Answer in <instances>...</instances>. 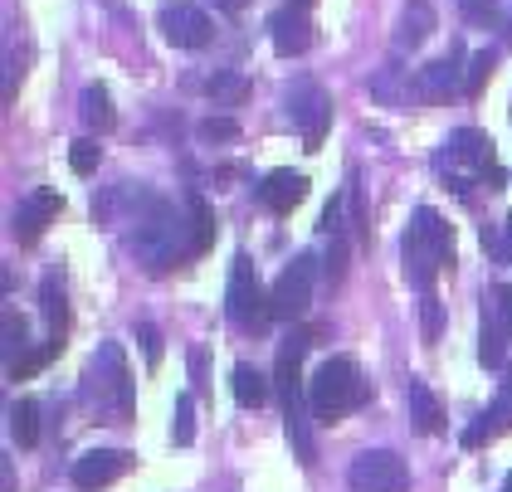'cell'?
<instances>
[{
    "label": "cell",
    "mask_w": 512,
    "mask_h": 492,
    "mask_svg": "<svg viewBox=\"0 0 512 492\" xmlns=\"http://www.w3.org/2000/svg\"><path fill=\"white\" fill-rule=\"evenodd\" d=\"M308 346L313 337H303V332H293V337H283L278 346V361H274V390L278 400H283V429H288V444H293V454L303 468H313L317 463V444H313V429H308V385H303V356H308Z\"/></svg>",
    "instance_id": "obj_1"
},
{
    "label": "cell",
    "mask_w": 512,
    "mask_h": 492,
    "mask_svg": "<svg viewBox=\"0 0 512 492\" xmlns=\"http://www.w3.org/2000/svg\"><path fill=\"white\" fill-rule=\"evenodd\" d=\"M132 249H137L147 273H171L186 254H196V244L186 239V220L176 215L171 200H147V215L137 220Z\"/></svg>",
    "instance_id": "obj_2"
},
{
    "label": "cell",
    "mask_w": 512,
    "mask_h": 492,
    "mask_svg": "<svg viewBox=\"0 0 512 492\" xmlns=\"http://www.w3.org/2000/svg\"><path fill=\"white\" fill-rule=\"evenodd\" d=\"M400 249H405V278H410L420 293H430L434 278H439L444 268H454V229L444 225L430 205H420L410 229H405V244H400Z\"/></svg>",
    "instance_id": "obj_3"
},
{
    "label": "cell",
    "mask_w": 512,
    "mask_h": 492,
    "mask_svg": "<svg viewBox=\"0 0 512 492\" xmlns=\"http://www.w3.org/2000/svg\"><path fill=\"white\" fill-rule=\"evenodd\" d=\"M371 400V380H361L352 356H327L308 380V405L322 424H337L342 415H352Z\"/></svg>",
    "instance_id": "obj_4"
},
{
    "label": "cell",
    "mask_w": 512,
    "mask_h": 492,
    "mask_svg": "<svg viewBox=\"0 0 512 492\" xmlns=\"http://www.w3.org/2000/svg\"><path fill=\"white\" fill-rule=\"evenodd\" d=\"M83 400L98 405V415H108V424H132V371L122 356L118 341H103L93 366H88V385Z\"/></svg>",
    "instance_id": "obj_5"
},
{
    "label": "cell",
    "mask_w": 512,
    "mask_h": 492,
    "mask_svg": "<svg viewBox=\"0 0 512 492\" xmlns=\"http://www.w3.org/2000/svg\"><path fill=\"white\" fill-rule=\"evenodd\" d=\"M225 312H230L235 332H244V337H259V332L269 327V317H274L269 293H264V283H259V268H254V259H249V254H239L235 264H230Z\"/></svg>",
    "instance_id": "obj_6"
},
{
    "label": "cell",
    "mask_w": 512,
    "mask_h": 492,
    "mask_svg": "<svg viewBox=\"0 0 512 492\" xmlns=\"http://www.w3.org/2000/svg\"><path fill=\"white\" fill-rule=\"evenodd\" d=\"M313 283H317V259L313 254H298V259L274 278V288H269L274 322H298V317L313 307Z\"/></svg>",
    "instance_id": "obj_7"
},
{
    "label": "cell",
    "mask_w": 512,
    "mask_h": 492,
    "mask_svg": "<svg viewBox=\"0 0 512 492\" xmlns=\"http://www.w3.org/2000/svg\"><path fill=\"white\" fill-rule=\"evenodd\" d=\"M347 488L352 492H405L410 488V468L395 449H366L347 468Z\"/></svg>",
    "instance_id": "obj_8"
},
{
    "label": "cell",
    "mask_w": 512,
    "mask_h": 492,
    "mask_svg": "<svg viewBox=\"0 0 512 492\" xmlns=\"http://www.w3.org/2000/svg\"><path fill=\"white\" fill-rule=\"evenodd\" d=\"M288 117L298 122L303 147L317 152L322 137H327V127H332V98H327V88L313 83V78H298V83L288 88Z\"/></svg>",
    "instance_id": "obj_9"
},
{
    "label": "cell",
    "mask_w": 512,
    "mask_h": 492,
    "mask_svg": "<svg viewBox=\"0 0 512 492\" xmlns=\"http://www.w3.org/2000/svg\"><path fill=\"white\" fill-rule=\"evenodd\" d=\"M157 25H161V35L171 39L176 49H205V44H210V35H215L210 15H205L200 5H186V0H171V5H161Z\"/></svg>",
    "instance_id": "obj_10"
},
{
    "label": "cell",
    "mask_w": 512,
    "mask_h": 492,
    "mask_svg": "<svg viewBox=\"0 0 512 492\" xmlns=\"http://www.w3.org/2000/svg\"><path fill=\"white\" fill-rule=\"evenodd\" d=\"M444 147H449V161H454V166H469L473 176H483L488 186H503V171H498V156H493V137H488V132L459 127Z\"/></svg>",
    "instance_id": "obj_11"
},
{
    "label": "cell",
    "mask_w": 512,
    "mask_h": 492,
    "mask_svg": "<svg viewBox=\"0 0 512 492\" xmlns=\"http://www.w3.org/2000/svg\"><path fill=\"white\" fill-rule=\"evenodd\" d=\"M64 215V195L59 190H35L30 200H20V210H15V225H10V234L30 249V244H40V234L54 220Z\"/></svg>",
    "instance_id": "obj_12"
},
{
    "label": "cell",
    "mask_w": 512,
    "mask_h": 492,
    "mask_svg": "<svg viewBox=\"0 0 512 492\" xmlns=\"http://www.w3.org/2000/svg\"><path fill=\"white\" fill-rule=\"evenodd\" d=\"M459 69H464V44L454 39V44H449V54H439L434 64L420 69V78H415L420 98H425V103H444V98H454V93L464 88V83H459Z\"/></svg>",
    "instance_id": "obj_13"
},
{
    "label": "cell",
    "mask_w": 512,
    "mask_h": 492,
    "mask_svg": "<svg viewBox=\"0 0 512 492\" xmlns=\"http://www.w3.org/2000/svg\"><path fill=\"white\" fill-rule=\"evenodd\" d=\"M127 468H132V454H122V449H88L83 458H74V488L98 492L108 483H118Z\"/></svg>",
    "instance_id": "obj_14"
},
{
    "label": "cell",
    "mask_w": 512,
    "mask_h": 492,
    "mask_svg": "<svg viewBox=\"0 0 512 492\" xmlns=\"http://www.w3.org/2000/svg\"><path fill=\"white\" fill-rule=\"evenodd\" d=\"M269 39H274V49L283 59H293V54H303L308 44H313V20L303 15V5H283L269 15Z\"/></svg>",
    "instance_id": "obj_15"
},
{
    "label": "cell",
    "mask_w": 512,
    "mask_h": 492,
    "mask_svg": "<svg viewBox=\"0 0 512 492\" xmlns=\"http://www.w3.org/2000/svg\"><path fill=\"white\" fill-rule=\"evenodd\" d=\"M303 195H308V176L303 171H269L264 176V186H259V200L274 210V215H293V205H303Z\"/></svg>",
    "instance_id": "obj_16"
},
{
    "label": "cell",
    "mask_w": 512,
    "mask_h": 492,
    "mask_svg": "<svg viewBox=\"0 0 512 492\" xmlns=\"http://www.w3.org/2000/svg\"><path fill=\"white\" fill-rule=\"evenodd\" d=\"M434 30V5L430 0H410L405 10H400V20H395V54H405V49H420Z\"/></svg>",
    "instance_id": "obj_17"
},
{
    "label": "cell",
    "mask_w": 512,
    "mask_h": 492,
    "mask_svg": "<svg viewBox=\"0 0 512 492\" xmlns=\"http://www.w3.org/2000/svg\"><path fill=\"white\" fill-rule=\"evenodd\" d=\"M405 405H410V419H415L420 434H439L444 429V410H439V400H434V390L425 380H410L405 385Z\"/></svg>",
    "instance_id": "obj_18"
},
{
    "label": "cell",
    "mask_w": 512,
    "mask_h": 492,
    "mask_svg": "<svg viewBox=\"0 0 512 492\" xmlns=\"http://www.w3.org/2000/svg\"><path fill=\"white\" fill-rule=\"evenodd\" d=\"M79 113H83V122H88L93 132H113V127H118V113H113V98H108V88H103V83H88V88H83Z\"/></svg>",
    "instance_id": "obj_19"
},
{
    "label": "cell",
    "mask_w": 512,
    "mask_h": 492,
    "mask_svg": "<svg viewBox=\"0 0 512 492\" xmlns=\"http://www.w3.org/2000/svg\"><path fill=\"white\" fill-rule=\"evenodd\" d=\"M230 390H235V400L244 405V410H259V405L269 400V380L259 376L254 366H244V361L230 371Z\"/></svg>",
    "instance_id": "obj_20"
},
{
    "label": "cell",
    "mask_w": 512,
    "mask_h": 492,
    "mask_svg": "<svg viewBox=\"0 0 512 492\" xmlns=\"http://www.w3.org/2000/svg\"><path fill=\"white\" fill-rule=\"evenodd\" d=\"M10 434H15L20 449H35V444H40V405H35L30 395L10 405Z\"/></svg>",
    "instance_id": "obj_21"
},
{
    "label": "cell",
    "mask_w": 512,
    "mask_h": 492,
    "mask_svg": "<svg viewBox=\"0 0 512 492\" xmlns=\"http://www.w3.org/2000/svg\"><path fill=\"white\" fill-rule=\"evenodd\" d=\"M40 312H44V322H49V337H64L69 332V303H64L59 278H44L40 283Z\"/></svg>",
    "instance_id": "obj_22"
},
{
    "label": "cell",
    "mask_w": 512,
    "mask_h": 492,
    "mask_svg": "<svg viewBox=\"0 0 512 492\" xmlns=\"http://www.w3.org/2000/svg\"><path fill=\"white\" fill-rule=\"evenodd\" d=\"M186 210H191V244H196V254H205L210 244H215V210L205 205V195H186Z\"/></svg>",
    "instance_id": "obj_23"
},
{
    "label": "cell",
    "mask_w": 512,
    "mask_h": 492,
    "mask_svg": "<svg viewBox=\"0 0 512 492\" xmlns=\"http://www.w3.org/2000/svg\"><path fill=\"white\" fill-rule=\"evenodd\" d=\"M59 351H64V337H49V341L40 346V351L20 356V361H15V366H5V371H10V380H30L35 371H40V366H49V361H54Z\"/></svg>",
    "instance_id": "obj_24"
},
{
    "label": "cell",
    "mask_w": 512,
    "mask_h": 492,
    "mask_svg": "<svg viewBox=\"0 0 512 492\" xmlns=\"http://www.w3.org/2000/svg\"><path fill=\"white\" fill-rule=\"evenodd\" d=\"M205 93H210L220 108H230V103H239V98L249 93V78H244V74H230V69H225V74H215L210 83H205Z\"/></svg>",
    "instance_id": "obj_25"
},
{
    "label": "cell",
    "mask_w": 512,
    "mask_h": 492,
    "mask_svg": "<svg viewBox=\"0 0 512 492\" xmlns=\"http://www.w3.org/2000/svg\"><path fill=\"white\" fill-rule=\"evenodd\" d=\"M493 69H498V49H478V54L469 59V74H464V93L478 98V93H483V83L493 78Z\"/></svg>",
    "instance_id": "obj_26"
},
{
    "label": "cell",
    "mask_w": 512,
    "mask_h": 492,
    "mask_svg": "<svg viewBox=\"0 0 512 492\" xmlns=\"http://www.w3.org/2000/svg\"><path fill=\"white\" fill-rule=\"evenodd\" d=\"M171 439L186 449V444H196V395H181L176 400V415H171Z\"/></svg>",
    "instance_id": "obj_27"
},
{
    "label": "cell",
    "mask_w": 512,
    "mask_h": 492,
    "mask_svg": "<svg viewBox=\"0 0 512 492\" xmlns=\"http://www.w3.org/2000/svg\"><path fill=\"white\" fill-rule=\"evenodd\" d=\"M478 361L483 366H503V327L498 322H488V312H483V332H478Z\"/></svg>",
    "instance_id": "obj_28"
},
{
    "label": "cell",
    "mask_w": 512,
    "mask_h": 492,
    "mask_svg": "<svg viewBox=\"0 0 512 492\" xmlns=\"http://www.w3.org/2000/svg\"><path fill=\"white\" fill-rule=\"evenodd\" d=\"M98 161H103V147H98L93 137H79V142L69 147V166H74V176H93V171H98Z\"/></svg>",
    "instance_id": "obj_29"
},
{
    "label": "cell",
    "mask_w": 512,
    "mask_h": 492,
    "mask_svg": "<svg viewBox=\"0 0 512 492\" xmlns=\"http://www.w3.org/2000/svg\"><path fill=\"white\" fill-rule=\"evenodd\" d=\"M20 356H30L25 351V322L15 312H5V366H15Z\"/></svg>",
    "instance_id": "obj_30"
},
{
    "label": "cell",
    "mask_w": 512,
    "mask_h": 492,
    "mask_svg": "<svg viewBox=\"0 0 512 492\" xmlns=\"http://www.w3.org/2000/svg\"><path fill=\"white\" fill-rule=\"evenodd\" d=\"M235 137H239L235 117H205L200 122V142H235Z\"/></svg>",
    "instance_id": "obj_31"
},
{
    "label": "cell",
    "mask_w": 512,
    "mask_h": 492,
    "mask_svg": "<svg viewBox=\"0 0 512 492\" xmlns=\"http://www.w3.org/2000/svg\"><path fill=\"white\" fill-rule=\"evenodd\" d=\"M493 424L512 429V366H508V376H503V385H498V400H493Z\"/></svg>",
    "instance_id": "obj_32"
},
{
    "label": "cell",
    "mask_w": 512,
    "mask_h": 492,
    "mask_svg": "<svg viewBox=\"0 0 512 492\" xmlns=\"http://www.w3.org/2000/svg\"><path fill=\"white\" fill-rule=\"evenodd\" d=\"M488 434H498V424H493V410H488V415H478L469 429H464V449H483V444H488Z\"/></svg>",
    "instance_id": "obj_33"
},
{
    "label": "cell",
    "mask_w": 512,
    "mask_h": 492,
    "mask_svg": "<svg viewBox=\"0 0 512 492\" xmlns=\"http://www.w3.org/2000/svg\"><path fill=\"white\" fill-rule=\"evenodd\" d=\"M420 327H425V341H439V298H434V293H425V298H420Z\"/></svg>",
    "instance_id": "obj_34"
},
{
    "label": "cell",
    "mask_w": 512,
    "mask_h": 492,
    "mask_svg": "<svg viewBox=\"0 0 512 492\" xmlns=\"http://www.w3.org/2000/svg\"><path fill=\"white\" fill-rule=\"evenodd\" d=\"M137 337H142V351H147V366H161V337H157V327H152V322H142V327H137Z\"/></svg>",
    "instance_id": "obj_35"
},
{
    "label": "cell",
    "mask_w": 512,
    "mask_h": 492,
    "mask_svg": "<svg viewBox=\"0 0 512 492\" xmlns=\"http://www.w3.org/2000/svg\"><path fill=\"white\" fill-rule=\"evenodd\" d=\"M454 5L464 10V20H473V25H483V20L493 15V5H498V0H454Z\"/></svg>",
    "instance_id": "obj_36"
},
{
    "label": "cell",
    "mask_w": 512,
    "mask_h": 492,
    "mask_svg": "<svg viewBox=\"0 0 512 492\" xmlns=\"http://www.w3.org/2000/svg\"><path fill=\"white\" fill-rule=\"evenodd\" d=\"M191 380H196V390H205V351L191 346Z\"/></svg>",
    "instance_id": "obj_37"
},
{
    "label": "cell",
    "mask_w": 512,
    "mask_h": 492,
    "mask_svg": "<svg viewBox=\"0 0 512 492\" xmlns=\"http://www.w3.org/2000/svg\"><path fill=\"white\" fill-rule=\"evenodd\" d=\"M498 312H503V327H508V337H512V288L498 293Z\"/></svg>",
    "instance_id": "obj_38"
},
{
    "label": "cell",
    "mask_w": 512,
    "mask_h": 492,
    "mask_svg": "<svg viewBox=\"0 0 512 492\" xmlns=\"http://www.w3.org/2000/svg\"><path fill=\"white\" fill-rule=\"evenodd\" d=\"M0 492H15V468H10V458L0 463Z\"/></svg>",
    "instance_id": "obj_39"
},
{
    "label": "cell",
    "mask_w": 512,
    "mask_h": 492,
    "mask_svg": "<svg viewBox=\"0 0 512 492\" xmlns=\"http://www.w3.org/2000/svg\"><path fill=\"white\" fill-rule=\"evenodd\" d=\"M503 229H508V239H503V244H493V249H498V259H512V215H508V225Z\"/></svg>",
    "instance_id": "obj_40"
},
{
    "label": "cell",
    "mask_w": 512,
    "mask_h": 492,
    "mask_svg": "<svg viewBox=\"0 0 512 492\" xmlns=\"http://www.w3.org/2000/svg\"><path fill=\"white\" fill-rule=\"evenodd\" d=\"M215 5H220V10H230V15H239V10H244L249 0H215Z\"/></svg>",
    "instance_id": "obj_41"
},
{
    "label": "cell",
    "mask_w": 512,
    "mask_h": 492,
    "mask_svg": "<svg viewBox=\"0 0 512 492\" xmlns=\"http://www.w3.org/2000/svg\"><path fill=\"white\" fill-rule=\"evenodd\" d=\"M503 492H512V473H508V478H503Z\"/></svg>",
    "instance_id": "obj_42"
},
{
    "label": "cell",
    "mask_w": 512,
    "mask_h": 492,
    "mask_svg": "<svg viewBox=\"0 0 512 492\" xmlns=\"http://www.w3.org/2000/svg\"><path fill=\"white\" fill-rule=\"evenodd\" d=\"M288 5H313V0H288Z\"/></svg>",
    "instance_id": "obj_43"
},
{
    "label": "cell",
    "mask_w": 512,
    "mask_h": 492,
    "mask_svg": "<svg viewBox=\"0 0 512 492\" xmlns=\"http://www.w3.org/2000/svg\"><path fill=\"white\" fill-rule=\"evenodd\" d=\"M508 44H512V20H508Z\"/></svg>",
    "instance_id": "obj_44"
}]
</instances>
